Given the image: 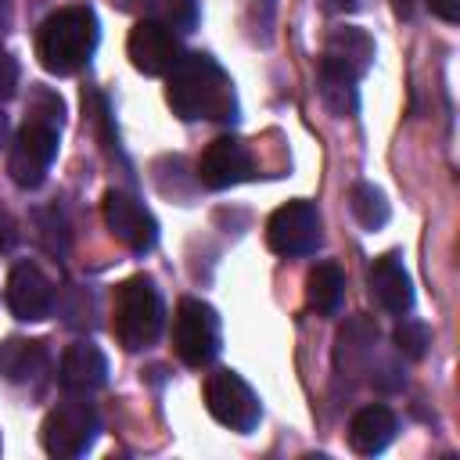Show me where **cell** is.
Listing matches in <instances>:
<instances>
[{
	"instance_id": "cell-1",
	"label": "cell",
	"mask_w": 460,
	"mask_h": 460,
	"mask_svg": "<svg viewBox=\"0 0 460 460\" xmlns=\"http://www.w3.org/2000/svg\"><path fill=\"white\" fill-rule=\"evenodd\" d=\"M165 101L176 119L194 122H234L237 119V93L230 75L212 54H183L169 72H165Z\"/></svg>"
},
{
	"instance_id": "cell-2",
	"label": "cell",
	"mask_w": 460,
	"mask_h": 460,
	"mask_svg": "<svg viewBox=\"0 0 460 460\" xmlns=\"http://www.w3.org/2000/svg\"><path fill=\"white\" fill-rule=\"evenodd\" d=\"M61 115H65V104L58 93L50 90H32V101H29V115L11 144V155H7V172L11 180L22 187V190H36L54 158H58V144H61Z\"/></svg>"
},
{
	"instance_id": "cell-3",
	"label": "cell",
	"mask_w": 460,
	"mask_h": 460,
	"mask_svg": "<svg viewBox=\"0 0 460 460\" xmlns=\"http://www.w3.org/2000/svg\"><path fill=\"white\" fill-rule=\"evenodd\" d=\"M101 29H97V14L86 4H68L58 7L54 14H47L36 29V58L47 72L54 75H72L79 72L93 50H97Z\"/></svg>"
},
{
	"instance_id": "cell-4",
	"label": "cell",
	"mask_w": 460,
	"mask_h": 460,
	"mask_svg": "<svg viewBox=\"0 0 460 460\" xmlns=\"http://www.w3.org/2000/svg\"><path fill=\"white\" fill-rule=\"evenodd\" d=\"M111 316H115L111 331L126 352H140V349L155 345L162 334V323H165V305H162L155 280L144 273L122 280L115 288V313Z\"/></svg>"
},
{
	"instance_id": "cell-5",
	"label": "cell",
	"mask_w": 460,
	"mask_h": 460,
	"mask_svg": "<svg viewBox=\"0 0 460 460\" xmlns=\"http://www.w3.org/2000/svg\"><path fill=\"white\" fill-rule=\"evenodd\" d=\"M97 431H101V417H97L93 402H86V399H65V402H58L43 417L40 442H43V449L50 456L72 460V456H83L93 446Z\"/></svg>"
},
{
	"instance_id": "cell-6",
	"label": "cell",
	"mask_w": 460,
	"mask_h": 460,
	"mask_svg": "<svg viewBox=\"0 0 460 460\" xmlns=\"http://www.w3.org/2000/svg\"><path fill=\"white\" fill-rule=\"evenodd\" d=\"M219 316L201 298H180L172 313V352L187 367H208L219 356Z\"/></svg>"
},
{
	"instance_id": "cell-7",
	"label": "cell",
	"mask_w": 460,
	"mask_h": 460,
	"mask_svg": "<svg viewBox=\"0 0 460 460\" xmlns=\"http://www.w3.org/2000/svg\"><path fill=\"white\" fill-rule=\"evenodd\" d=\"M205 406L208 413L230 428V431H252L262 417V406H259V395L252 392V385L237 374V370H216L208 374L205 381Z\"/></svg>"
},
{
	"instance_id": "cell-8",
	"label": "cell",
	"mask_w": 460,
	"mask_h": 460,
	"mask_svg": "<svg viewBox=\"0 0 460 460\" xmlns=\"http://www.w3.org/2000/svg\"><path fill=\"white\" fill-rule=\"evenodd\" d=\"M323 241L320 212L313 201H288L266 223V244L277 255H309Z\"/></svg>"
},
{
	"instance_id": "cell-9",
	"label": "cell",
	"mask_w": 460,
	"mask_h": 460,
	"mask_svg": "<svg viewBox=\"0 0 460 460\" xmlns=\"http://www.w3.org/2000/svg\"><path fill=\"white\" fill-rule=\"evenodd\" d=\"M126 58L144 75H165L183 58V47H180V36L165 22L140 18L126 36Z\"/></svg>"
},
{
	"instance_id": "cell-10",
	"label": "cell",
	"mask_w": 460,
	"mask_h": 460,
	"mask_svg": "<svg viewBox=\"0 0 460 460\" xmlns=\"http://www.w3.org/2000/svg\"><path fill=\"white\" fill-rule=\"evenodd\" d=\"M101 212H104V226L129 252L144 255V252H151L158 244V223H155V216L133 194H126V190H104Z\"/></svg>"
},
{
	"instance_id": "cell-11",
	"label": "cell",
	"mask_w": 460,
	"mask_h": 460,
	"mask_svg": "<svg viewBox=\"0 0 460 460\" xmlns=\"http://www.w3.org/2000/svg\"><path fill=\"white\" fill-rule=\"evenodd\" d=\"M252 176H255L252 151L237 137H216L198 158V183L208 190H226Z\"/></svg>"
},
{
	"instance_id": "cell-12",
	"label": "cell",
	"mask_w": 460,
	"mask_h": 460,
	"mask_svg": "<svg viewBox=\"0 0 460 460\" xmlns=\"http://www.w3.org/2000/svg\"><path fill=\"white\" fill-rule=\"evenodd\" d=\"M7 309L18 320H43L54 309V284L36 262H18L7 277Z\"/></svg>"
},
{
	"instance_id": "cell-13",
	"label": "cell",
	"mask_w": 460,
	"mask_h": 460,
	"mask_svg": "<svg viewBox=\"0 0 460 460\" xmlns=\"http://www.w3.org/2000/svg\"><path fill=\"white\" fill-rule=\"evenodd\" d=\"M320 65L359 79V75L374 65V36H370L367 29H356V25H338V29H331L327 40H323V58H320Z\"/></svg>"
},
{
	"instance_id": "cell-14",
	"label": "cell",
	"mask_w": 460,
	"mask_h": 460,
	"mask_svg": "<svg viewBox=\"0 0 460 460\" xmlns=\"http://www.w3.org/2000/svg\"><path fill=\"white\" fill-rule=\"evenodd\" d=\"M58 381L72 395H90V392L104 388V381H108V356L93 341H72L61 356Z\"/></svg>"
},
{
	"instance_id": "cell-15",
	"label": "cell",
	"mask_w": 460,
	"mask_h": 460,
	"mask_svg": "<svg viewBox=\"0 0 460 460\" xmlns=\"http://www.w3.org/2000/svg\"><path fill=\"white\" fill-rule=\"evenodd\" d=\"M367 280H370L374 302H377L385 313L402 316V313L413 309V280H410V273H406V266H402V259H399L395 252L374 259Z\"/></svg>"
},
{
	"instance_id": "cell-16",
	"label": "cell",
	"mask_w": 460,
	"mask_h": 460,
	"mask_svg": "<svg viewBox=\"0 0 460 460\" xmlns=\"http://www.w3.org/2000/svg\"><path fill=\"white\" fill-rule=\"evenodd\" d=\"M399 424H395V413L388 406H363L352 420H349V446L359 453V456H377L388 449V442L395 438Z\"/></svg>"
},
{
	"instance_id": "cell-17",
	"label": "cell",
	"mask_w": 460,
	"mask_h": 460,
	"mask_svg": "<svg viewBox=\"0 0 460 460\" xmlns=\"http://www.w3.org/2000/svg\"><path fill=\"white\" fill-rule=\"evenodd\" d=\"M47 370V345L32 338H7L0 341V374L11 385H29Z\"/></svg>"
},
{
	"instance_id": "cell-18",
	"label": "cell",
	"mask_w": 460,
	"mask_h": 460,
	"mask_svg": "<svg viewBox=\"0 0 460 460\" xmlns=\"http://www.w3.org/2000/svg\"><path fill=\"white\" fill-rule=\"evenodd\" d=\"M345 295V273L334 262H316L305 277V302L320 316H334Z\"/></svg>"
},
{
	"instance_id": "cell-19",
	"label": "cell",
	"mask_w": 460,
	"mask_h": 460,
	"mask_svg": "<svg viewBox=\"0 0 460 460\" xmlns=\"http://www.w3.org/2000/svg\"><path fill=\"white\" fill-rule=\"evenodd\" d=\"M356 83L359 79H352V75H345V72H334V68H327V65H320V72H316V90H320V101L327 104V111L331 115H356V108H359V90H356Z\"/></svg>"
},
{
	"instance_id": "cell-20",
	"label": "cell",
	"mask_w": 460,
	"mask_h": 460,
	"mask_svg": "<svg viewBox=\"0 0 460 460\" xmlns=\"http://www.w3.org/2000/svg\"><path fill=\"white\" fill-rule=\"evenodd\" d=\"M349 208H352V216H356V223H359L363 230H381V226L388 223V216H392L385 194H381L374 183H352V190H349Z\"/></svg>"
},
{
	"instance_id": "cell-21",
	"label": "cell",
	"mask_w": 460,
	"mask_h": 460,
	"mask_svg": "<svg viewBox=\"0 0 460 460\" xmlns=\"http://www.w3.org/2000/svg\"><path fill=\"white\" fill-rule=\"evenodd\" d=\"M122 7H144L147 14L144 18H158L165 22L169 29H180V32H190L198 25V4L194 0H119Z\"/></svg>"
},
{
	"instance_id": "cell-22",
	"label": "cell",
	"mask_w": 460,
	"mask_h": 460,
	"mask_svg": "<svg viewBox=\"0 0 460 460\" xmlns=\"http://www.w3.org/2000/svg\"><path fill=\"white\" fill-rule=\"evenodd\" d=\"M392 338H395V349H399L406 359H420V356L428 352V345H431V331H428V323H420V320H402Z\"/></svg>"
},
{
	"instance_id": "cell-23",
	"label": "cell",
	"mask_w": 460,
	"mask_h": 460,
	"mask_svg": "<svg viewBox=\"0 0 460 460\" xmlns=\"http://www.w3.org/2000/svg\"><path fill=\"white\" fill-rule=\"evenodd\" d=\"M36 226H40V234H36V237L43 241V248H47V252H54V255H61L65 248L54 241V234L68 241V234H65V216H61L58 208H43V212H36Z\"/></svg>"
},
{
	"instance_id": "cell-24",
	"label": "cell",
	"mask_w": 460,
	"mask_h": 460,
	"mask_svg": "<svg viewBox=\"0 0 460 460\" xmlns=\"http://www.w3.org/2000/svg\"><path fill=\"white\" fill-rule=\"evenodd\" d=\"M14 90H18V61L7 50H0V101H11Z\"/></svg>"
},
{
	"instance_id": "cell-25",
	"label": "cell",
	"mask_w": 460,
	"mask_h": 460,
	"mask_svg": "<svg viewBox=\"0 0 460 460\" xmlns=\"http://www.w3.org/2000/svg\"><path fill=\"white\" fill-rule=\"evenodd\" d=\"M18 223H14V216L7 212V208H0V248L7 252V248H14L18 244Z\"/></svg>"
},
{
	"instance_id": "cell-26",
	"label": "cell",
	"mask_w": 460,
	"mask_h": 460,
	"mask_svg": "<svg viewBox=\"0 0 460 460\" xmlns=\"http://www.w3.org/2000/svg\"><path fill=\"white\" fill-rule=\"evenodd\" d=\"M431 14H438L442 22H456L460 18V0H428Z\"/></svg>"
},
{
	"instance_id": "cell-27",
	"label": "cell",
	"mask_w": 460,
	"mask_h": 460,
	"mask_svg": "<svg viewBox=\"0 0 460 460\" xmlns=\"http://www.w3.org/2000/svg\"><path fill=\"white\" fill-rule=\"evenodd\" d=\"M327 7H331V11H356L359 0H327Z\"/></svg>"
},
{
	"instance_id": "cell-28",
	"label": "cell",
	"mask_w": 460,
	"mask_h": 460,
	"mask_svg": "<svg viewBox=\"0 0 460 460\" xmlns=\"http://www.w3.org/2000/svg\"><path fill=\"white\" fill-rule=\"evenodd\" d=\"M7 4H11V0H0V32H4V25H7Z\"/></svg>"
},
{
	"instance_id": "cell-29",
	"label": "cell",
	"mask_w": 460,
	"mask_h": 460,
	"mask_svg": "<svg viewBox=\"0 0 460 460\" xmlns=\"http://www.w3.org/2000/svg\"><path fill=\"white\" fill-rule=\"evenodd\" d=\"M4 140H7V115L0 111V147H4Z\"/></svg>"
}]
</instances>
